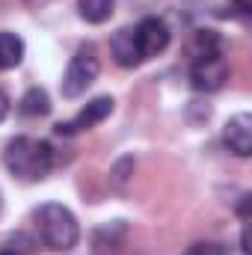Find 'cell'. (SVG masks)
<instances>
[{"mask_svg":"<svg viewBox=\"0 0 252 255\" xmlns=\"http://www.w3.org/2000/svg\"><path fill=\"white\" fill-rule=\"evenodd\" d=\"M3 160H6V169L15 178L42 181L54 169V148H51V142L36 139V136H15V139L6 142Z\"/></svg>","mask_w":252,"mask_h":255,"instance_id":"1","label":"cell"},{"mask_svg":"<svg viewBox=\"0 0 252 255\" xmlns=\"http://www.w3.org/2000/svg\"><path fill=\"white\" fill-rule=\"evenodd\" d=\"M33 229H36L39 244L45 250H54V253H68L80 241L77 217L65 205H57V202H45L33 211Z\"/></svg>","mask_w":252,"mask_h":255,"instance_id":"2","label":"cell"},{"mask_svg":"<svg viewBox=\"0 0 252 255\" xmlns=\"http://www.w3.org/2000/svg\"><path fill=\"white\" fill-rule=\"evenodd\" d=\"M98 71H101V63H98V54H95V48L92 45H83L74 57H71V63L65 68L63 74V98H80L95 80H98Z\"/></svg>","mask_w":252,"mask_h":255,"instance_id":"3","label":"cell"},{"mask_svg":"<svg viewBox=\"0 0 252 255\" xmlns=\"http://www.w3.org/2000/svg\"><path fill=\"white\" fill-rule=\"evenodd\" d=\"M113 107H116V101L110 98V95H101V98H92L83 110H77V116L74 119H68V122H60V125L54 128L60 136H71V133H80V130H89V128L101 125L110 113H113Z\"/></svg>","mask_w":252,"mask_h":255,"instance_id":"4","label":"cell"},{"mask_svg":"<svg viewBox=\"0 0 252 255\" xmlns=\"http://www.w3.org/2000/svg\"><path fill=\"white\" fill-rule=\"evenodd\" d=\"M133 39H136L139 57L142 60H151V57H160L169 48V27L160 18H142L133 27Z\"/></svg>","mask_w":252,"mask_h":255,"instance_id":"5","label":"cell"},{"mask_svg":"<svg viewBox=\"0 0 252 255\" xmlns=\"http://www.w3.org/2000/svg\"><path fill=\"white\" fill-rule=\"evenodd\" d=\"M229 80V63L220 57H211V60H196L190 68V83L196 92H220Z\"/></svg>","mask_w":252,"mask_h":255,"instance_id":"6","label":"cell"},{"mask_svg":"<svg viewBox=\"0 0 252 255\" xmlns=\"http://www.w3.org/2000/svg\"><path fill=\"white\" fill-rule=\"evenodd\" d=\"M223 142L232 154L238 157H250L252 154V116L250 113H238L232 116L223 128Z\"/></svg>","mask_w":252,"mask_h":255,"instance_id":"7","label":"cell"},{"mask_svg":"<svg viewBox=\"0 0 252 255\" xmlns=\"http://www.w3.org/2000/svg\"><path fill=\"white\" fill-rule=\"evenodd\" d=\"M110 54H113V60L122 65V68H133V65L142 63V57H139V48H136V39H133V30H130V27H122L119 33H113V39H110Z\"/></svg>","mask_w":252,"mask_h":255,"instance_id":"8","label":"cell"},{"mask_svg":"<svg viewBox=\"0 0 252 255\" xmlns=\"http://www.w3.org/2000/svg\"><path fill=\"white\" fill-rule=\"evenodd\" d=\"M187 54L196 60H211V57H220L223 54V39L217 30H196L190 36V45H187Z\"/></svg>","mask_w":252,"mask_h":255,"instance_id":"9","label":"cell"},{"mask_svg":"<svg viewBox=\"0 0 252 255\" xmlns=\"http://www.w3.org/2000/svg\"><path fill=\"white\" fill-rule=\"evenodd\" d=\"M24 60V39L18 33H0V68L9 71Z\"/></svg>","mask_w":252,"mask_h":255,"instance_id":"10","label":"cell"},{"mask_svg":"<svg viewBox=\"0 0 252 255\" xmlns=\"http://www.w3.org/2000/svg\"><path fill=\"white\" fill-rule=\"evenodd\" d=\"M77 12L89 24H104L116 12V0H77Z\"/></svg>","mask_w":252,"mask_h":255,"instance_id":"11","label":"cell"},{"mask_svg":"<svg viewBox=\"0 0 252 255\" xmlns=\"http://www.w3.org/2000/svg\"><path fill=\"white\" fill-rule=\"evenodd\" d=\"M18 110H21L24 116H33V119L48 116V113H51V98H48V92H45L42 86H33V89H27V92H24V98H21Z\"/></svg>","mask_w":252,"mask_h":255,"instance_id":"12","label":"cell"},{"mask_svg":"<svg viewBox=\"0 0 252 255\" xmlns=\"http://www.w3.org/2000/svg\"><path fill=\"white\" fill-rule=\"evenodd\" d=\"M187 255H226L220 244H193Z\"/></svg>","mask_w":252,"mask_h":255,"instance_id":"13","label":"cell"},{"mask_svg":"<svg viewBox=\"0 0 252 255\" xmlns=\"http://www.w3.org/2000/svg\"><path fill=\"white\" fill-rule=\"evenodd\" d=\"M229 3H232L241 15H250V12H252V0H229Z\"/></svg>","mask_w":252,"mask_h":255,"instance_id":"14","label":"cell"},{"mask_svg":"<svg viewBox=\"0 0 252 255\" xmlns=\"http://www.w3.org/2000/svg\"><path fill=\"white\" fill-rule=\"evenodd\" d=\"M9 116V98H6V92L0 89V122Z\"/></svg>","mask_w":252,"mask_h":255,"instance_id":"15","label":"cell"},{"mask_svg":"<svg viewBox=\"0 0 252 255\" xmlns=\"http://www.w3.org/2000/svg\"><path fill=\"white\" fill-rule=\"evenodd\" d=\"M24 3H27L30 9H45V6H48V3H54V0H24Z\"/></svg>","mask_w":252,"mask_h":255,"instance_id":"16","label":"cell"},{"mask_svg":"<svg viewBox=\"0 0 252 255\" xmlns=\"http://www.w3.org/2000/svg\"><path fill=\"white\" fill-rule=\"evenodd\" d=\"M0 211H3V199H0Z\"/></svg>","mask_w":252,"mask_h":255,"instance_id":"17","label":"cell"},{"mask_svg":"<svg viewBox=\"0 0 252 255\" xmlns=\"http://www.w3.org/2000/svg\"><path fill=\"white\" fill-rule=\"evenodd\" d=\"M241 255H250V253H244V250H241Z\"/></svg>","mask_w":252,"mask_h":255,"instance_id":"18","label":"cell"},{"mask_svg":"<svg viewBox=\"0 0 252 255\" xmlns=\"http://www.w3.org/2000/svg\"><path fill=\"white\" fill-rule=\"evenodd\" d=\"M0 255H12V253H0Z\"/></svg>","mask_w":252,"mask_h":255,"instance_id":"19","label":"cell"}]
</instances>
